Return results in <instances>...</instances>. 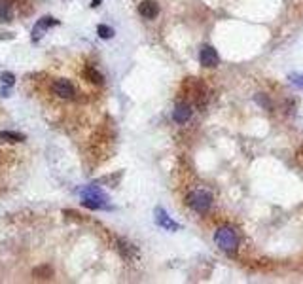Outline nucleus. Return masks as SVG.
<instances>
[{
	"mask_svg": "<svg viewBox=\"0 0 303 284\" xmlns=\"http://www.w3.org/2000/svg\"><path fill=\"white\" fill-rule=\"evenodd\" d=\"M82 205L87 208H91V210H105L108 208V197L106 194L101 190V188H97V186H87V188H83L82 192Z\"/></svg>",
	"mask_w": 303,
	"mask_h": 284,
	"instance_id": "1",
	"label": "nucleus"
},
{
	"mask_svg": "<svg viewBox=\"0 0 303 284\" xmlns=\"http://www.w3.org/2000/svg\"><path fill=\"white\" fill-rule=\"evenodd\" d=\"M214 241H216L220 250H224L227 254H233L239 248V233L233 227L224 226V227H220L218 231L214 233Z\"/></svg>",
	"mask_w": 303,
	"mask_h": 284,
	"instance_id": "2",
	"label": "nucleus"
},
{
	"mask_svg": "<svg viewBox=\"0 0 303 284\" xmlns=\"http://www.w3.org/2000/svg\"><path fill=\"white\" fill-rule=\"evenodd\" d=\"M186 203H188V207L192 208V210H195L197 214H205L212 207V194L199 188V190H193V192L188 194Z\"/></svg>",
	"mask_w": 303,
	"mask_h": 284,
	"instance_id": "3",
	"label": "nucleus"
},
{
	"mask_svg": "<svg viewBox=\"0 0 303 284\" xmlns=\"http://www.w3.org/2000/svg\"><path fill=\"white\" fill-rule=\"evenodd\" d=\"M50 91L55 99H61V101H72L76 97V87L70 80L66 78H55L50 85Z\"/></svg>",
	"mask_w": 303,
	"mask_h": 284,
	"instance_id": "4",
	"label": "nucleus"
},
{
	"mask_svg": "<svg viewBox=\"0 0 303 284\" xmlns=\"http://www.w3.org/2000/svg\"><path fill=\"white\" fill-rule=\"evenodd\" d=\"M199 61L201 65L207 66V68H212L220 63V57H218V52L212 48V46H203L199 50Z\"/></svg>",
	"mask_w": 303,
	"mask_h": 284,
	"instance_id": "5",
	"label": "nucleus"
},
{
	"mask_svg": "<svg viewBox=\"0 0 303 284\" xmlns=\"http://www.w3.org/2000/svg\"><path fill=\"white\" fill-rule=\"evenodd\" d=\"M193 114V110H192V106L188 103H178L174 106V110H172V119L176 121V123H180V125H184L186 121H190V117Z\"/></svg>",
	"mask_w": 303,
	"mask_h": 284,
	"instance_id": "6",
	"label": "nucleus"
},
{
	"mask_svg": "<svg viewBox=\"0 0 303 284\" xmlns=\"http://www.w3.org/2000/svg\"><path fill=\"white\" fill-rule=\"evenodd\" d=\"M156 224L161 226L163 229H167V231H178V229H180V226H178L171 216H167V212L161 207L156 208Z\"/></svg>",
	"mask_w": 303,
	"mask_h": 284,
	"instance_id": "7",
	"label": "nucleus"
},
{
	"mask_svg": "<svg viewBox=\"0 0 303 284\" xmlns=\"http://www.w3.org/2000/svg\"><path fill=\"white\" fill-rule=\"evenodd\" d=\"M138 13H140V17H144V19H156L159 13L158 2H154V0H144V2H140V4H138Z\"/></svg>",
	"mask_w": 303,
	"mask_h": 284,
	"instance_id": "8",
	"label": "nucleus"
},
{
	"mask_svg": "<svg viewBox=\"0 0 303 284\" xmlns=\"http://www.w3.org/2000/svg\"><path fill=\"white\" fill-rule=\"evenodd\" d=\"M118 248L119 252H121V256L125 259H135L138 256V250H137V246L131 245L129 241H125V239H118Z\"/></svg>",
	"mask_w": 303,
	"mask_h": 284,
	"instance_id": "9",
	"label": "nucleus"
},
{
	"mask_svg": "<svg viewBox=\"0 0 303 284\" xmlns=\"http://www.w3.org/2000/svg\"><path fill=\"white\" fill-rule=\"evenodd\" d=\"M15 17L13 4L10 0H0V23H10Z\"/></svg>",
	"mask_w": 303,
	"mask_h": 284,
	"instance_id": "10",
	"label": "nucleus"
},
{
	"mask_svg": "<svg viewBox=\"0 0 303 284\" xmlns=\"http://www.w3.org/2000/svg\"><path fill=\"white\" fill-rule=\"evenodd\" d=\"M83 78L89 82V84H95V85H103L105 84V78H103V74L95 68V66L87 65L85 68H83Z\"/></svg>",
	"mask_w": 303,
	"mask_h": 284,
	"instance_id": "11",
	"label": "nucleus"
},
{
	"mask_svg": "<svg viewBox=\"0 0 303 284\" xmlns=\"http://www.w3.org/2000/svg\"><path fill=\"white\" fill-rule=\"evenodd\" d=\"M55 25H59V21L57 19H53V17H44V19H40L38 21V25L34 27V30H32V34H34V40H38L42 34V30H48L50 27H55Z\"/></svg>",
	"mask_w": 303,
	"mask_h": 284,
	"instance_id": "12",
	"label": "nucleus"
},
{
	"mask_svg": "<svg viewBox=\"0 0 303 284\" xmlns=\"http://www.w3.org/2000/svg\"><path fill=\"white\" fill-rule=\"evenodd\" d=\"M0 139L8 142H23L25 141V135L21 133H13V131H0Z\"/></svg>",
	"mask_w": 303,
	"mask_h": 284,
	"instance_id": "13",
	"label": "nucleus"
},
{
	"mask_svg": "<svg viewBox=\"0 0 303 284\" xmlns=\"http://www.w3.org/2000/svg\"><path fill=\"white\" fill-rule=\"evenodd\" d=\"M97 32H99V36H101L103 40H108V38L114 36V30H112L108 25H99L97 27Z\"/></svg>",
	"mask_w": 303,
	"mask_h": 284,
	"instance_id": "14",
	"label": "nucleus"
},
{
	"mask_svg": "<svg viewBox=\"0 0 303 284\" xmlns=\"http://www.w3.org/2000/svg\"><path fill=\"white\" fill-rule=\"evenodd\" d=\"M256 103L260 104V106H264V108H267V110H271V108H273V106H271V101L265 97L264 93H258V95H256Z\"/></svg>",
	"mask_w": 303,
	"mask_h": 284,
	"instance_id": "15",
	"label": "nucleus"
},
{
	"mask_svg": "<svg viewBox=\"0 0 303 284\" xmlns=\"http://www.w3.org/2000/svg\"><path fill=\"white\" fill-rule=\"evenodd\" d=\"M290 82L294 84V85H298L300 89H303V74H292Z\"/></svg>",
	"mask_w": 303,
	"mask_h": 284,
	"instance_id": "16",
	"label": "nucleus"
},
{
	"mask_svg": "<svg viewBox=\"0 0 303 284\" xmlns=\"http://www.w3.org/2000/svg\"><path fill=\"white\" fill-rule=\"evenodd\" d=\"M2 82H4V84H6V85H13V84H15V76H13V74H10V72H4V74H2Z\"/></svg>",
	"mask_w": 303,
	"mask_h": 284,
	"instance_id": "17",
	"label": "nucleus"
},
{
	"mask_svg": "<svg viewBox=\"0 0 303 284\" xmlns=\"http://www.w3.org/2000/svg\"><path fill=\"white\" fill-rule=\"evenodd\" d=\"M101 2H103V0H91V6H93V8H97Z\"/></svg>",
	"mask_w": 303,
	"mask_h": 284,
	"instance_id": "18",
	"label": "nucleus"
}]
</instances>
